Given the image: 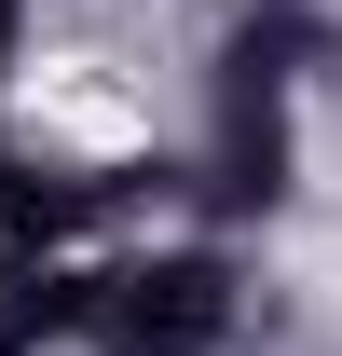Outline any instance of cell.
<instances>
[{"label":"cell","mask_w":342,"mask_h":356,"mask_svg":"<svg viewBox=\"0 0 342 356\" xmlns=\"http://www.w3.org/2000/svg\"><path fill=\"white\" fill-rule=\"evenodd\" d=\"M219 329H233L219 261H124V274H96V302H83L96 356H206Z\"/></svg>","instance_id":"1"},{"label":"cell","mask_w":342,"mask_h":356,"mask_svg":"<svg viewBox=\"0 0 342 356\" xmlns=\"http://www.w3.org/2000/svg\"><path fill=\"white\" fill-rule=\"evenodd\" d=\"M0 28H14V0H0Z\"/></svg>","instance_id":"2"}]
</instances>
